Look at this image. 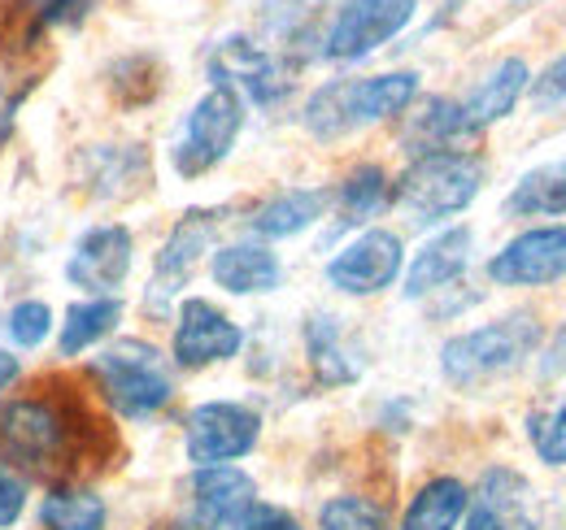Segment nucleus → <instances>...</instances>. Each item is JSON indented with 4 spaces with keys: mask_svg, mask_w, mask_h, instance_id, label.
Segmentation results:
<instances>
[{
    "mask_svg": "<svg viewBox=\"0 0 566 530\" xmlns=\"http://www.w3.org/2000/svg\"><path fill=\"white\" fill-rule=\"evenodd\" d=\"M96 422L78 396L62 392H31V396L0 404V457L27 474H57L66 478L78 457L87 453Z\"/></svg>",
    "mask_w": 566,
    "mask_h": 530,
    "instance_id": "1",
    "label": "nucleus"
},
{
    "mask_svg": "<svg viewBox=\"0 0 566 530\" xmlns=\"http://www.w3.org/2000/svg\"><path fill=\"white\" fill-rule=\"evenodd\" d=\"M415 96H419V74H410V70L370 74V78H336L310 96L305 127L318 139H340L366 123L401 114Z\"/></svg>",
    "mask_w": 566,
    "mask_h": 530,
    "instance_id": "2",
    "label": "nucleus"
},
{
    "mask_svg": "<svg viewBox=\"0 0 566 530\" xmlns=\"http://www.w3.org/2000/svg\"><path fill=\"white\" fill-rule=\"evenodd\" d=\"M536 343H541V322L532 314H514V318H501L480 331L449 339L440 348V370L453 388L471 392V388H484L501 374H510L523 357H532Z\"/></svg>",
    "mask_w": 566,
    "mask_h": 530,
    "instance_id": "3",
    "label": "nucleus"
},
{
    "mask_svg": "<svg viewBox=\"0 0 566 530\" xmlns=\"http://www.w3.org/2000/svg\"><path fill=\"white\" fill-rule=\"evenodd\" d=\"M92 379H96L101 396L109 400V409L123 417H153L175 396V383H170L161 352L144 339H123V343L96 352Z\"/></svg>",
    "mask_w": 566,
    "mask_h": 530,
    "instance_id": "4",
    "label": "nucleus"
},
{
    "mask_svg": "<svg viewBox=\"0 0 566 530\" xmlns=\"http://www.w3.org/2000/svg\"><path fill=\"white\" fill-rule=\"evenodd\" d=\"M484 183V161L471 152H423L397 183V204L419 222L431 226L440 218L462 213L480 197Z\"/></svg>",
    "mask_w": 566,
    "mask_h": 530,
    "instance_id": "5",
    "label": "nucleus"
},
{
    "mask_svg": "<svg viewBox=\"0 0 566 530\" xmlns=\"http://www.w3.org/2000/svg\"><path fill=\"white\" fill-rule=\"evenodd\" d=\"M240 127H244V100H240L235 92H227V87H210V92L192 105V114L184 118V127H179V139H175V148H170L175 170H179L184 179L210 174L213 166L231 152Z\"/></svg>",
    "mask_w": 566,
    "mask_h": 530,
    "instance_id": "6",
    "label": "nucleus"
},
{
    "mask_svg": "<svg viewBox=\"0 0 566 530\" xmlns=\"http://www.w3.org/2000/svg\"><path fill=\"white\" fill-rule=\"evenodd\" d=\"M258 435H262V417L249 404L210 400V404L192 409L184 444H188V462L197 469H206V465H227L249 457Z\"/></svg>",
    "mask_w": 566,
    "mask_h": 530,
    "instance_id": "7",
    "label": "nucleus"
},
{
    "mask_svg": "<svg viewBox=\"0 0 566 530\" xmlns=\"http://www.w3.org/2000/svg\"><path fill=\"white\" fill-rule=\"evenodd\" d=\"M419 0H345L327 40H323V53L332 62H357L366 53H375L379 44H388L392 35H401L415 18Z\"/></svg>",
    "mask_w": 566,
    "mask_h": 530,
    "instance_id": "8",
    "label": "nucleus"
},
{
    "mask_svg": "<svg viewBox=\"0 0 566 530\" xmlns=\"http://www.w3.org/2000/svg\"><path fill=\"white\" fill-rule=\"evenodd\" d=\"M210 74L213 87H227V92H235L240 100H253V105H280L287 87H292L287 70L262 44H253L249 35L222 40L210 57Z\"/></svg>",
    "mask_w": 566,
    "mask_h": 530,
    "instance_id": "9",
    "label": "nucleus"
},
{
    "mask_svg": "<svg viewBox=\"0 0 566 530\" xmlns=\"http://www.w3.org/2000/svg\"><path fill=\"white\" fill-rule=\"evenodd\" d=\"M258 500V487L235 465H206L192 474L188 505L175 530H227L244 518V509Z\"/></svg>",
    "mask_w": 566,
    "mask_h": 530,
    "instance_id": "10",
    "label": "nucleus"
},
{
    "mask_svg": "<svg viewBox=\"0 0 566 530\" xmlns=\"http://www.w3.org/2000/svg\"><path fill=\"white\" fill-rule=\"evenodd\" d=\"M213 226H218V218H213L210 209H192V213L179 218V226L170 231V240L161 244L157 265H153V283H148V296H144L148 314L161 318L170 309V300L188 287V278H192V269L201 262V253L210 248Z\"/></svg>",
    "mask_w": 566,
    "mask_h": 530,
    "instance_id": "11",
    "label": "nucleus"
},
{
    "mask_svg": "<svg viewBox=\"0 0 566 530\" xmlns=\"http://www.w3.org/2000/svg\"><path fill=\"white\" fill-rule=\"evenodd\" d=\"M132 253H136V240L123 222L92 226L74 244L71 262H66V278L74 287H83L87 296H114L132 274Z\"/></svg>",
    "mask_w": 566,
    "mask_h": 530,
    "instance_id": "12",
    "label": "nucleus"
},
{
    "mask_svg": "<svg viewBox=\"0 0 566 530\" xmlns=\"http://www.w3.org/2000/svg\"><path fill=\"white\" fill-rule=\"evenodd\" d=\"M401 274V240L392 231H366L327 262V283L345 296H375Z\"/></svg>",
    "mask_w": 566,
    "mask_h": 530,
    "instance_id": "13",
    "label": "nucleus"
},
{
    "mask_svg": "<svg viewBox=\"0 0 566 530\" xmlns=\"http://www.w3.org/2000/svg\"><path fill=\"white\" fill-rule=\"evenodd\" d=\"M566 274V226H541L510 240L493 262L489 278L501 287H545Z\"/></svg>",
    "mask_w": 566,
    "mask_h": 530,
    "instance_id": "14",
    "label": "nucleus"
},
{
    "mask_svg": "<svg viewBox=\"0 0 566 530\" xmlns=\"http://www.w3.org/2000/svg\"><path fill=\"white\" fill-rule=\"evenodd\" d=\"M244 343V331L222 314L213 309L210 300H184L179 305V322H175V361L184 370H201L213 361H227L235 357Z\"/></svg>",
    "mask_w": 566,
    "mask_h": 530,
    "instance_id": "15",
    "label": "nucleus"
},
{
    "mask_svg": "<svg viewBox=\"0 0 566 530\" xmlns=\"http://www.w3.org/2000/svg\"><path fill=\"white\" fill-rule=\"evenodd\" d=\"M467 530H536V500L523 474L489 469L475 500L467 505Z\"/></svg>",
    "mask_w": 566,
    "mask_h": 530,
    "instance_id": "16",
    "label": "nucleus"
},
{
    "mask_svg": "<svg viewBox=\"0 0 566 530\" xmlns=\"http://www.w3.org/2000/svg\"><path fill=\"white\" fill-rule=\"evenodd\" d=\"M471 244H475V235H471L467 226H449V231H440L436 240H427L423 248L415 253L410 269H406V296L419 300L427 292L449 287V283L471 265Z\"/></svg>",
    "mask_w": 566,
    "mask_h": 530,
    "instance_id": "17",
    "label": "nucleus"
},
{
    "mask_svg": "<svg viewBox=\"0 0 566 530\" xmlns=\"http://www.w3.org/2000/svg\"><path fill=\"white\" fill-rule=\"evenodd\" d=\"M213 283L231 296H258V292H275L283 278L280 257L266 244H227L213 253L210 265Z\"/></svg>",
    "mask_w": 566,
    "mask_h": 530,
    "instance_id": "18",
    "label": "nucleus"
},
{
    "mask_svg": "<svg viewBox=\"0 0 566 530\" xmlns=\"http://www.w3.org/2000/svg\"><path fill=\"white\" fill-rule=\"evenodd\" d=\"M523 87H527V66L518 62V57H505L501 66L467 96V100H458V109H462V123L471 127V135L484 131V127H493L501 123L514 105H518V96H523Z\"/></svg>",
    "mask_w": 566,
    "mask_h": 530,
    "instance_id": "19",
    "label": "nucleus"
},
{
    "mask_svg": "<svg viewBox=\"0 0 566 530\" xmlns=\"http://www.w3.org/2000/svg\"><path fill=\"white\" fill-rule=\"evenodd\" d=\"M305 352H310V365L318 374V383L327 388H340V383H354L361 374V361L357 352L345 343V331L332 314H314L310 327H305Z\"/></svg>",
    "mask_w": 566,
    "mask_h": 530,
    "instance_id": "20",
    "label": "nucleus"
},
{
    "mask_svg": "<svg viewBox=\"0 0 566 530\" xmlns=\"http://www.w3.org/2000/svg\"><path fill=\"white\" fill-rule=\"evenodd\" d=\"M505 213L510 218H558L566 213V157L527 170L514 192L505 197Z\"/></svg>",
    "mask_w": 566,
    "mask_h": 530,
    "instance_id": "21",
    "label": "nucleus"
},
{
    "mask_svg": "<svg viewBox=\"0 0 566 530\" xmlns=\"http://www.w3.org/2000/svg\"><path fill=\"white\" fill-rule=\"evenodd\" d=\"M467 505H471V491L458 478H431L410 500L401 530H458V522L467 518Z\"/></svg>",
    "mask_w": 566,
    "mask_h": 530,
    "instance_id": "22",
    "label": "nucleus"
},
{
    "mask_svg": "<svg viewBox=\"0 0 566 530\" xmlns=\"http://www.w3.org/2000/svg\"><path fill=\"white\" fill-rule=\"evenodd\" d=\"M327 192H310V188H301V192H283V197L266 200L258 213H253V231L258 235H266V240H287V235H296V231H305V226H314L323 213H327Z\"/></svg>",
    "mask_w": 566,
    "mask_h": 530,
    "instance_id": "23",
    "label": "nucleus"
},
{
    "mask_svg": "<svg viewBox=\"0 0 566 530\" xmlns=\"http://www.w3.org/2000/svg\"><path fill=\"white\" fill-rule=\"evenodd\" d=\"M118 318H123V300L118 296H87V300L71 305L66 322H62V339H57L62 357H78V352L96 348L105 335L118 327Z\"/></svg>",
    "mask_w": 566,
    "mask_h": 530,
    "instance_id": "24",
    "label": "nucleus"
},
{
    "mask_svg": "<svg viewBox=\"0 0 566 530\" xmlns=\"http://www.w3.org/2000/svg\"><path fill=\"white\" fill-rule=\"evenodd\" d=\"M105 522H109V509L87 487H53L40 505L44 530H105Z\"/></svg>",
    "mask_w": 566,
    "mask_h": 530,
    "instance_id": "25",
    "label": "nucleus"
},
{
    "mask_svg": "<svg viewBox=\"0 0 566 530\" xmlns=\"http://www.w3.org/2000/svg\"><path fill=\"white\" fill-rule=\"evenodd\" d=\"M388 204V174L379 166H357L340 183V218L345 226H357L366 218H379Z\"/></svg>",
    "mask_w": 566,
    "mask_h": 530,
    "instance_id": "26",
    "label": "nucleus"
},
{
    "mask_svg": "<svg viewBox=\"0 0 566 530\" xmlns=\"http://www.w3.org/2000/svg\"><path fill=\"white\" fill-rule=\"evenodd\" d=\"M318 527L323 530H388V518L379 505L361 500V496H336L323 505L318 513Z\"/></svg>",
    "mask_w": 566,
    "mask_h": 530,
    "instance_id": "27",
    "label": "nucleus"
},
{
    "mask_svg": "<svg viewBox=\"0 0 566 530\" xmlns=\"http://www.w3.org/2000/svg\"><path fill=\"white\" fill-rule=\"evenodd\" d=\"M53 331V309L44 300H18L9 314H4V335L18 343V348H40Z\"/></svg>",
    "mask_w": 566,
    "mask_h": 530,
    "instance_id": "28",
    "label": "nucleus"
},
{
    "mask_svg": "<svg viewBox=\"0 0 566 530\" xmlns=\"http://www.w3.org/2000/svg\"><path fill=\"white\" fill-rule=\"evenodd\" d=\"M532 448L541 453L545 465H566V400L549 413H532Z\"/></svg>",
    "mask_w": 566,
    "mask_h": 530,
    "instance_id": "29",
    "label": "nucleus"
},
{
    "mask_svg": "<svg viewBox=\"0 0 566 530\" xmlns=\"http://www.w3.org/2000/svg\"><path fill=\"white\" fill-rule=\"evenodd\" d=\"M31 4V13H35V22L49 31V26H78L92 9H96V0H27Z\"/></svg>",
    "mask_w": 566,
    "mask_h": 530,
    "instance_id": "30",
    "label": "nucleus"
},
{
    "mask_svg": "<svg viewBox=\"0 0 566 530\" xmlns=\"http://www.w3.org/2000/svg\"><path fill=\"white\" fill-rule=\"evenodd\" d=\"M566 105V53L558 62H549L541 78H532V109H558Z\"/></svg>",
    "mask_w": 566,
    "mask_h": 530,
    "instance_id": "31",
    "label": "nucleus"
},
{
    "mask_svg": "<svg viewBox=\"0 0 566 530\" xmlns=\"http://www.w3.org/2000/svg\"><path fill=\"white\" fill-rule=\"evenodd\" d=\"M22 509H27V483L13 469L0 465V530L18 527Z\"/></svg>",
    "mask_w": 566,
    "mask_h": 530,
    "instance_id": "32",
    "label": "nucleus"
},
{
    "mask_svg": "<svg viewBox=\"0 0 566 530\" xmlns=\"http://www.w3.org/2000/svg\"><path fill=\"white\" fill-rule=\"evenodd\" d=\"M231 530H301V522L287 513V509H280V505H249L244 509V518L235 522Z\"/></svg>",
    "mask_w": 566,
    "mask_h": 530,
    "instance_id": "33",
    "label": "nucleus"
},
{
    "mask_svg": "<svg viewBox=\"0 0 566 530\" xmlns=\"http://www.w3.org/2000/svg\"><path fill=\"white\" fill-rule=\"evenodd\" d=\"M18 374H22V361H18L13 352H4V348H0V392H4V388H13V383H18Z\"/></svg>",
    "mask_w": 566,
    "mask_h": 530,
    "instance_id": "34",
    "label": "nucleus"
}]
</instances>
